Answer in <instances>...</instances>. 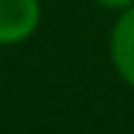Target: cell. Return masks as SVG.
<instances>
[{
	"mask_svg": "<svg viewBox=\"0 0 134 134\" xmlns=\"http://www.w3.org/2000/svg\"><path fill=\"white\" fill-rule=\"evenodd\" d=\"M40 0H0V46H17L40 26Z\"/></svg>",
	"mask_w": 134,
	"mask_h": 134,
	"instance_id": "6da1fadb",
	"label": "cell"
},
{
	"mask_svg": "<svg viewBox=\"0 0 134 134\" xmlns=\"http://www.w3.org/2000/svg\"><path fill=\"white\" fill-rule=\"evenodd\" d=\"M108 52H111V63L117 74L134 88V6L120 12L117 23L111 29Z\"/></svg>",
	"mask_w": 134,
	"mask_h": 134,
	"instance_id": "7a4b0ae2",
	"label": "cell"
},
{
	"mask_svg": "<svg viewBox=\"0 0 134 134\" xmlns=\"http://www.w3.org/2000/svg\"><path fill=\"white\" fill-rule=\"evenodd\" d=\"M94 3L103 6V9H114V12H123V9L134 6V0H94Z\"/></svg>",
	"mask_w": 134,
	"mask_h": 134,
	"instance_id": "3957f363",
	"label": "cell"
}]
</instances>
